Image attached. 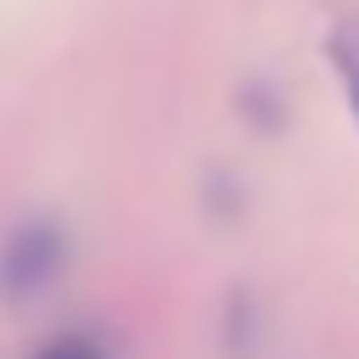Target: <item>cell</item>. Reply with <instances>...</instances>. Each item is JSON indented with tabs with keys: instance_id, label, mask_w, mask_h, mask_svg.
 <instances>
[{
	"instance_id": "1",
	"label": "cell",
	"mask_w": 359,
	"mask_h": 359,
	"mask_svg": "<svg viewBox=\"0 0 359 359\" xmlns=\"http://www.w3.org/2000/svg\"><path fill=\"white\" fill-rule=\"evenodd\" d=\"M325 56H331V67H337V79H342V101H348V112H353V123H359V17H348V22L331 28Z\"/></svg>"
}]
</instances>
